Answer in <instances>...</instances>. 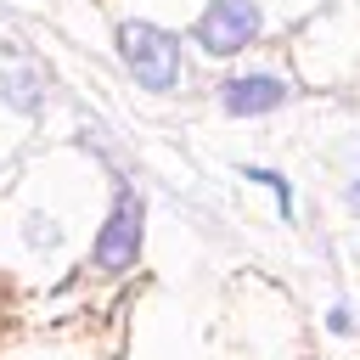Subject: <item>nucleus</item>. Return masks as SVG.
I'll list each match as a JSON object with an SVG mask.
<instances>
[{
  "label": "nucleus",
  "mask_w": 360,
  "mask_h": 360,
  "mask_svg": "<svg viewBox=\"0 0 360 360\" xmlns=\"http://www.w3.org/2000/svg\"><path fill=\"white\" fill-rule=\"evenodd\" d=\"M118 62L129 68V79L152 96H174L180 79H186V51H180V34L135 17V22H118Z\"/></svg>",
  "instance_id": "obj_1"
},
{
  "label": "nucleus",
  "mask_w": 360,
  "mask_h": 360,
  "mask_svg": "<svg viewBox=\"0 0 360 360\" xmlns=\"http://www.w3.org/2000/svg\"><path fill=\"white\" fill-rule=\"evenodd\" d=\"M141 248H146V197H141L135 180L118 174V180H112L107 219H101V231H96V242H90V264H96L101 276H124V270H135Z\"/></svg>",
  "instance_id": "obj_2"
},
{
  "label": "nucleus",
  "mask_w": 360,
  "mask_h": 360,
  "mask_svg": "<svg viewBox=\"0 0 360 360\" xmlns=\"http://www.w3.org/2000/svg\"><path fill=\"white\" fill-rule=\"evenodd\" d=\"M259 34H264L259 0H208V11H202L197 28H191V45H197L202 56H236V51H248Z\"/></svg>",
  "instance_id": "obj_3"
},
{
  "label": "nucleus",
  "mask_w": 360,
  "mask_h": 360,
  "mask_svg": "<svg viewBox=\"0 0 360 360\" xmlns=\"http://www.w3.org/2000/svg\"><path fill=\"white\" fill-rule=\"evenodd\" d=\"M214 96H219V107H225L231 118H264V112H281L298 90H292L281 73L264 68V73H231Z\"/></svg>",
  "instance_id": "obj_4"
},
{
  "label": "nucleus",
  "mask_w": 360,
  "mask_h": 360,
  "mask_svg": "<svg viewBox=\"0 0 360 360\" xmlns=\"http://www.w3.org/2000/svg\"><path fill=\"white\" fill-rule=\"evenodd\" d=\"M0 101H6L17 118L45 112V101H51V73H45L39 62H28V56H6V68H0Z\"/></svg>",
  "instance_id": "obj_5"
},
{
  "label": "nucleus",
  "mask_w": 360,
  "mask_h": 360,
  "mask_svg": "<svg viewBox=\"0 0 360 360\" xmlns=\"http://www.w3.org/2000/svg\"><path fill=\"white\" fill-rule=\"evenodd\" d=\"M242 174H248L253 186H264V191L276 197V208H281V219L292 225V186H287V174H281V169H259V163H248Z\"/></svg>",
  "instance_id": "obj_6"
},
{
  "label": "nucleus",
  "mask_w": 360,
  "mask_h": 360,
  "mask_svg": "<svg viewBox=\"0 0 360 360\" xmlns=\"http://www.w3.org/2000/svg\"><path fill=\"white\" fill-rule=\"evenodd\" d=\"M22 236H28V248H56V242H62V231H56L51 219H28Z\"/></svg>",
  "instance_id": "obj_7"
},
{
  "label": "nucleus",
  "mask_w": 360,
  "mask_h": 360,
  "mask_svg": "<svg viewBox=\"0 0 360 360\" xmlns=\"http://www.w3.org/2000/svg\"><path fill=\"white\" fill-rule=\"evenodd\" d=\"M326 326H332L338 338H349V332H354V315H349V304H332V309H326Z\"/></svg>",
  "instance_id": "obj_8"
},
{
  "label": "nucleus",
  "mask_w": 360,
  "mask_h": 360,
  "mask_svg": "<svg viewBox=\"0 0 360 360\" xmlns=\"http://www.w3.org/2000/svg\"><path fill=\"white\" fill-rule=\"evenodd\" d=\"M343 202H349V214H360V174L343 186Z\"/></svg>",
  "instance_id": "obj_9"
}]
</instances>
